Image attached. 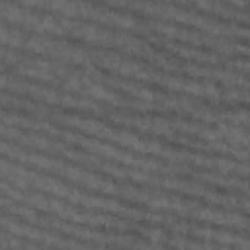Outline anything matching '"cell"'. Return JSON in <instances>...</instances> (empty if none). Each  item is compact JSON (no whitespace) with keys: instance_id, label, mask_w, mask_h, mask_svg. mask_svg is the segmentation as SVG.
I'll use <instances>...</instances> for the list:
<instances>
[{"instance_id":"cell-1","label":"cell","mask_w":250,"mask_h":250,"mask_svg":"<svg viewBox=\"0 0 250 250\" xmlns=\"http://www.w3.org/2000/svg\"><path fill=\"white\" fill-rule=\"evenodd\" d=\"M193 219L197 221H209L213 225H225V227H236V229H250V219L240 215V213H232V211H219V209H211V207H197L195 211L189 213Z\"/></svg>"}]
</instances>
